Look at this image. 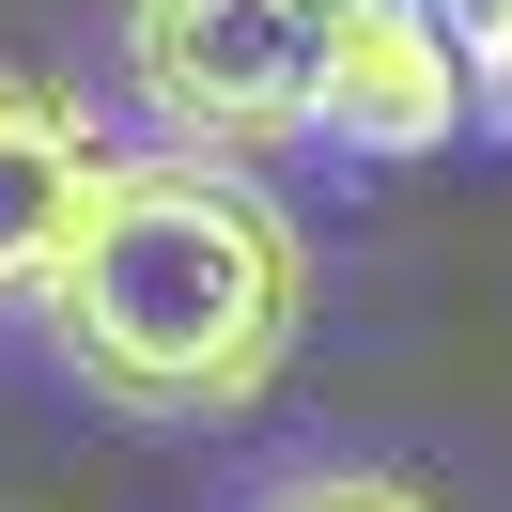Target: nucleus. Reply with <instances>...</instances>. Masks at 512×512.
<instances>
[{
  "label": "nucleus",
  "mask_w": 512,
  "mask_h": 512,
  "mask_svg": "<svg viewBox=\"0 0 512 512\" xmlns=\"http://www.w3.org/2000/svg\"><path fill=\"white\" fill-rule=\"evenodd\" d=\"M32 311L109 419H249L311 326V233L233 156H109Z\"/></svg>",
  "instance_id": "1"
},
{
  "label": "nucleus",
  "mask_w": 512,
  "mask_h": 512,
  "mask_svg": "<svg viewBox=\"0 0 512 512\" xmlns=\"http://www.w3.org/2000/svg\"><path fill=\"white\" fill-rule=\"evenodd\" d=\"M311 16L295 0H125V78L187 156L264 171L280 140H311Z\"/></svg>",
  "instance_id": "2"
},
{
  "label": "nucleus",
  "mask_w": 512,
  "mask_h": 512,
  "mask_svg": "<svg viewBox=\"0 0 512 512\" xmlns=\"http://www.w3.org/2000/svg\"><path fill=\"white\" fill-rule=\"evenodd\" d=\"M311 140H342V156H373V171L466 140V63H450V32L419 0H373V16H342V32L311 47Z\"/></svg>",
  "instance_id": "3"
},
{
  "label": "nucleus",
  "mask_w": 512,
  "mask_h": 512,
  "mask_svg": "<svg viewBox=\"0 0 512 512\" xmlns=\"http://www.w3.org/2000/svg\"><path fill=\"white\" fill-rule=\"evenodd\" d=\"M94 171H109V125L63 94V78L0 63V311H32V295H47V264H63Z\"/></svg>",
  "instance_id": "4"
},
{
  "label": "nucleus",
  "mask_w": 512,
  "mask_h": 512,
  "mask_svg": "<svg viewBox=\"0 0 512 512\" xmlns=\"http://www.w3.org/2000/svg\"><path fill=\"white\" fill-rule=\"evenodd\" d=\"M450 32V63H466V125L481 140H512V0H419Z\"/></svg>",
  "instance_id": "5"
},
{
  "label": "nucleus",
  "mask_w": 512,
  "mask_h": 512,
  "mask_svg": "<svg viewBox=\"0 0 512 512\" xmlns=\"http://www.w3.org/2000/svg\"><path fill=\"white\" fill-rule=\"evenodd\" d=\"M264 512H435L419 481H373V466H326V481H280Z\"/></svg>",
  "instance_id": "6"
},
{
  "label": "nucleus",
  "mask_w": 512,
  "mask_h": 512,
  "mask_svg": "<svg viewBox=\"0 0 512 512\" xmlns=\"http://www.w3.org/2000/svg\"><path fill=\"white\" fill-rule=\"evenodd\" d=\"M295 16H311V32H342V16H373V0H295Z\"/></svg>",
  "instance_id": "7"
}]
</instances>
